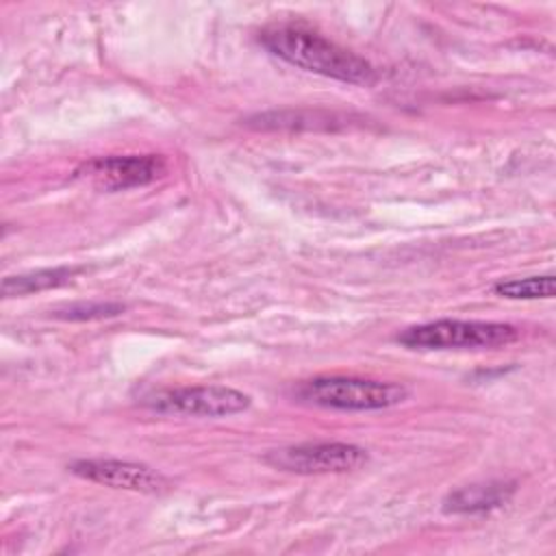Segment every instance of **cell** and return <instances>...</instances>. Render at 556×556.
I'll list each match as a JSON object with an SVG mask.
<instances>
[{
	"label": "cell",
	"instance_id": "obj_1",
	"mask_svg": "<svg viewBox=\"0 0 556 556\" xmlns=\"http://www.w3.org/2000/svg\"><path fill=\"white\" fill-rule=\"evenodd\" d=\"M258 41L274 56L304 72L350 85H371L376 80V70L369 61L308 28L271 26L261 33Z\"/></svg>",
	"mask_w": 556,
	"mask_h": 556
},
{
	"label": "cell",
	"instance_id": "obj_2",
	"mask_svg": "<svg viewBox=\"0 0 556 556\" xmlns=\"http://www.w3.org/2000/svg\"><path fill=\"white\" fill-rule=\"evenodd\" d=\"M517 339V326L482 319H437L397 334V341L410 350H495Z\"/></svg>",
	"mask_w": 556,
	"mask_h": 556
},
{
	"label": "cell",
	"instance_id": "obj_3",
	"mask_svg": "<svg viewBox=\"0 0 556 556\" xmlns=\"http://www.w3.org/2000/svg\"><path fill=\"white\" fill-rule=\"evenodd\" d=\"M295 395L332 410H382L406 400V387L354 376H317L295 387Z\"/></svg>",
	"mask_w": 556,
	"mask_h": 556
},
{
	"label": "cell",
	"instance_id": "obj_4",
	"mask_svg": "<svg viewBox=\"0 0 556 556\" xmlns=\"http://www.w3.org/2000/svg\"><path fill=\"white\" fill-rule=\"evenodd\" d=\"M250 395L224 384L176 387L148 393L141 404L154 413L180 417H228L250 406Z\"/></svg>",
	"mask_w": 556,
	"mask_h": 556
},
{
	"label": "cell",
	"instance_id": "obj_5",
	"mask_svg": "<svg viewBox=\"0 0 556 556\" xmlns=\"http://www.w3.org/2000/svg\"><path fill=\"white\" fill-rule=\"evenodd\" d=\"M369 454L367 450L354 445V443H300V445H289L280 450H271L265 456V463L289 471V473H302V476H313V473H345L361 469L367 465Z\"/></svg>",
	"mask_w": 556,
	"mask_h": 556
},
{
	"label": "cell",
	"instance_id": "obj_6",
	"mask_svg": "<svg viewBox=\"0 0 556 556\" xmlns=\"http://www.w3.org/2000/svg\"><path fill=\"white\" fill-rule=\"evenodd\" d=\"M167 172L159 154H126V156H98L83 163L76 176L87 178L104 191H124L146 187Z\"/></svg>",
	"mask_w": 556,
	"mask_h": 556
},
{
	"label": "cell",
	"instance_id": "obj_7",
	"mask_svg": "<svg viewBox=\"0 0 556 556\" xmlns=\"http://www.w3.org/2000/svg\"><path fill=\"white\" fill-rule=\"evenodd\" d=\"M70 471L78 478L137 493H163L169 489V480L150 465L115 460V458H89L70 465Z\"/></svg>",
	"mask_w": 556,
	"mask_h": 556
},
{
	"label": "cell",
	"instance_id": "obj_8",
	"mask_svg": "<svg viewBox=\"0 0 556 556\" xmlns=\"http://www.w3.org/2000/svg\"><path fill=\"white\" fill-rule=\"evenodd\" d=\"M515 493L513 482H480V484H467L456 491H452L443 500L445 513H486L493 510L510 500Z\"/></svg>",
	"mask_w": 556,
	"mask_h": 556
},
{
	"label": "cell",
	"instance_id": "obj_9",
	"mask_svg": "<svg viewBox=\"0 0 556 556\" xmlns=\"http://www.w3.org/2000/svg\"><path fill=\"white\" fill-rule=\"evenodd\" d=\"M78 271L80 267H50V269H37L20 276H7L2 280V295L15 298V295H28V293L54 289L70 282Z\"/></svg>",
	"mask_w": 556,
	"mask_h": 556
},
{
	"label": "cell",
	"instance_id": "obj_10",
	"mask_svg": "<svg viewBox=\"0 0 556 556\" xmlns=\"http://www.w3.org/2000/svg\"><path fill=\"white\" fill-rule=\"evenodd\" d=\"M556 280L554 276H526V278H510L500 280L493 285V293L508 298V300H539V298H554Z\"/></svg>",
	"mask_w": 556,
	"mask_h": 556
},
{
	"label": "cell",
	"instance_id": "obj_11",
	"mask_svg": "<svg viewBox=\"0 0 556 556\" xmlns=\"http://www.w3.org/2000/svg\"><path fill=\"white\" fill-rule=\"evenodd\" d=\"M124 304L119 302H78L70 304L65 308H56L54 317L70 319V321H85V319H102V317H115L124 313Z\"/></svg>",
	"mask_w": 556,
	"mask_h": 556
}]
</instances>
